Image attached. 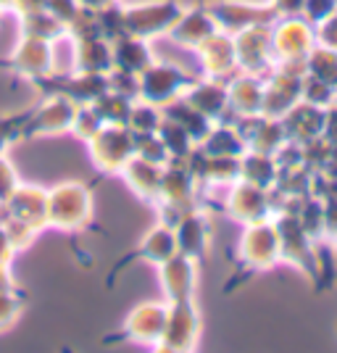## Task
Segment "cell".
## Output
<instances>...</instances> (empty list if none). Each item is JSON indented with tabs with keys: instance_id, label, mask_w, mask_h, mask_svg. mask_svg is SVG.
Instances as JSON below:
<instances>
[]
</instances>
